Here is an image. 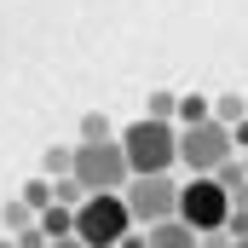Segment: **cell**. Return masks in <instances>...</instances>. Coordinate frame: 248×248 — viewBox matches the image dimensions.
<instances>
[{"label": "cell", "instance_id": "obj_1", "mask_svg": "<svg viewBox=\"0 0 248 248\" xmlns=\"http://www.w3.org/2000/svg\"><path fill=\"white\" fill-rule=\"evenodd\" d=\"M116 139H122L127 173H173V162H179V127H173V122L139 116V122L122 127Z\"/></svg>", "mask_w": 248, "mask_h": 248}, {"label": "cell", "instance_id": "obj_2", "mask_svg": "<svg viewBox=\"0 0 248 248\" xmlns=\"http://www.w3.org/2000/svg\"><path fill=\"white\" fill-rule=\"evenodd\" d=\"M127 231H133V214H127L122 190H98L75 208V237L87 248H122Z\"/></svg>", "mask_w": 248, "mask_h": 248}, {"label": "cell", "instance_id": "obj_3", "mask_svg": "<svg viewBox=\"0 0 248 248\" xmlns=\"http://www.w3.org/2000/svg\"><path fill=\"white\" fill-rule=\"evenodd\" d=\"M69 179L87 190V196H98V190H122L133 173H127V156H122V139H104V144H75V168H69Z\"/></svg>", "mask_w": 248, "mask_h": 248}, {"label": "cell", "instance_id": "obj_4", "mask_svg": "<svg viewBox=\"0 0 248 248\" xmlns=\"http://www.w3.org/2000/svg\"><path fill=\"white\" fill-rule=\"evenodd\" d=\"M173 219H185L196 237H202V231H225V219H231V196L219 190L214 173H190L185 185H179V214H173Z\"/></svg>", "mask_w": 248, "mask_h": 248}, {"label": "cell", "instance_id": "obj_5", "mask_svg": "<svg viewBox=\"0 0 248 248\" xmlns=\"http://www.w3.org/2000/svg\"><path fill=\"white\" fill-rule=\"evenodd\" d=\"M122 202L133 214V225H162L179 214V185H173V173H133L122 185Z\"/></svg>", "mask_w": 248, "mask_h": 248}, {"label": "cell", "instance_id": "obj_6", "mask_svg": "<svg viewBox=\"0 0 248 248\" xmlns=\"http://www.w3.org/2000/svg\"><path fill=\"white\" fill-rule=\"evenodd\" d=\"M237 150H231V127H219L214 116L196 127H179V162H185L190 173H214L219 162H231Z\"/></svg>", "mask_w": 248, "mask_h": 248}, {"label": "cell", "instance_id": "obj_7", "mask_svg": "<svg viewBox=\"0 0 248 248\" xmlns=\"http://www.w3.org/2000/svg\"><path fill=\"white\" fill-rule=\"evenodd\" d=\"M150 248H202V237L185 219H162V225H150Z\"/></svg>", "mask_w": 248, "mask_h": 248}, {"label": "cell", "instance_id": "obj_8", "mask_svg": "<svg viewBox=\"0 0 248 248\" xmlns=\"http://www.w3.org/2000/svg\"><path fill=\"white\" fill-rule=\"evenodd\" d=\"M35 225L46 231V243H58V237H75V208H58V202H52V208H41V214H35Z\"/></svg>", "mask_w": 248, "mask_h": 248}, {"label": "cell", "instance_id": "obj_9", "mask_svg": "<svg viewBox=\"0 0 248 248\" xmlns=\"http://www.w3.org/2000/svg\"><path fill=\"white\" fill-rule=\"evenodd\" d=\"M208 116H214L219 127H237L248 116V98L243 93H219V98H208Z\"/></svg>", "mask_w": 248, "mask_h": 248}, {"label": "cell", "instance_id": "obj_10", "mask_svg": "<svg viewBox=\"0 0 248 248\" xmlns=\"http://www.w3.org/2000/svg\"><path fill=\"white\" fill-rule=\"evenodd\" d=\"M69 168H75V144H69V150L52 144V150L41 156V179H69Z\"/></svg>", "mask_w": 248, "mask_h": 248}, {"label": "cell", "instance_id": "obj_11", "mask_svg": "<svg viewBox=\"0 0 248 248\" xmlns=\"http://www.w3.org/2000/svg\"><path fill=\"white\" fill-rule=\"evenodd\" d=\"M214 179H219V190H225V196H243V190H248V168L231 156V162H219V168H214Z\"/></svg>", "mask_w": 248, "mask_h": 248}, {"label": "cell", "instance_id": "obj_12", "mask_svg": "<svg viewBox=\"0 0 248 248\" xmlns=\"http://www.w3.org/2000/svg\"><path fill=\"white\" fill-rule=\"evenodd\" d=\"M104 139H116L110 116H104V110H87V116H81V144H104Z\"/></svg>", "mask_w": 248, "mask_h": 248}, {"label": "cell", "instance_id": "obj_13", "mask_svg": "<svg viewBox=\"0 0 248 248\" xmlns=\"http://www.w3.org/2000/svg\"><path fill=\"white\" fill-rule=\"evenodd\" d=\"M17 202H23L29 214H41V208H52V179H29V185L17 190Z\"/></svg>", "mask_w": 248, "mask_h": 248}, {"label": "cell", "instance_id": "obj_14", "mask_svg": "<svg viewBox=\"0 0 248 248\" xmlns=\"http://www.w3.org/2000/svg\"><path fill=\"white\" fill-rule=\"evenodd\" d=\"M0 225H6V231H12V237H17V231H29V225H35V214H29V208H23V202H17V196H12V202H6V208H0Z\"/></svg>", "mask_w": 248, "mask_h": 248}, {"label": "cell", "instance_id": "obj_15", "mask_svg": "<svg viewBox=\"0 0 248 248\" xmlns=\"http://www.w3.org/2000/svg\"><path fill=\"white\" fill-rule=\"evenodd\" d=\"M185 127H196V122H208V98H196V93H179V110H173Z\"/></svg>", "mask_w": 248, "mask_h": 248}, {"label": "cell", "instance_id": "obj_16", "mask_svg": "<svg viewBox=\"0 0 248 248\" xmlns=\"http://www.w3.org/2000/svg\"><path fill=\"white\" fill-rule=\"evenodd\" d=\"M173 110H179V93H150V122H173Z\"/></svg>", "mask_w": 248, "mask_h": 248}, {"label": "cell", "instance_id": "obj_17", "mask_svg": "<svg viewBox=\"0 0 248 248\" xmlns=\"http://www.w3.org/2000/svg\"><path fill=\"white\" fill-rule=\"evenodd\" d=\"M225 237L237 243V237H248V208H231V219H225Z\"/></svg>", "mask_w": 248, "mask_h": 248}, {"label": "cell", "instance_id": "obj_18", "mask_svg": "<svg viewBox=\"0 0 248 248\" xmlns=\"http://www.w3.org/2000/svg\"><path fill=\"white\" fill-rule=\"evenodd\" d=\"M12 243H17V248H46V231H41V225H29V231H17Z\"/></svg>", "mask_w": 248, "mask_h": 248}, {"label": "cell", "instance_id": "obj_19", "mask_svg": "<svg viewBox=\"0 0 248 248\" xmlns=\"http://www.w3.org/2000/svg\"><path fill=\"white\" fill-rule=\"evenodd\" d=\"M231 150H243V156H248V116L231 127Z\"/></svg>", "mask_w": 248, "mask_h": 248}, {"label": "cell", "instance_id": "obj_20", "mask_svg": "<svg viewBox=\"0 0 248 248\" xmlns=\"http://www.w3.org/2000/svg\"><path fill=\"white\" fill-rule=\"evenodd\" d=\"M202 248H231V237L225 231H202Z\"/></svg>", "mask_w": 248, "mask_h": 248}, {"label": "cell", "instance_id": "obj_21", "mask_svg": "<svg viewBox=\"0 0 248 248\" xmlns=\"http://www.w3.org/2000/svg\"><path fill=\"white\" fill-rule=\"evenodd\" d=\"M122 248H150V231H144V237H133V231H127V237H122Z\"/></svg>", "mask_w": 248, "mask_h": 248}, {"label": "cell", "instance_id": "obj_22", "mask_svg": "<svg viewBox=\"0 0 248 248\" xmlns=\"http://www.w3.org/2000/svg\"><path fill=\"white\" fill-rule=\"evenodd\" d=\"M46 248H87L81 237H58V243H46Z\"/></svg>", "mask_w": 248, "mask_h": 248}, {"label": "cell", "instance_id": "obj_23", "mask_svg": "<svg viewBox=\"0 0 248 248\" xmlns=\"http://www.w3.org/2000/svg\"><path fill=\"white\" fill-rule=\"evenodd\" d=\"M0 248H17V243H12V237H0Z\"/></svg>", "mask_w": 248, "mask_h": 248}, {"label": "cell", "instance_id": "obj_24", "mask_svg": "<svg viewBox=\"0 0 248 248\" xmlns=\"http://www.w3.org/2000/svg\"><path fill=\"white\" fill-rule=\"evenodd\" d=\"M231 248H248V237H237V243H231Z\"/></svg>", "mask_w": 248, "mask_h": 248}, {"label": "cell", "instance_id": "obj_25", "mask_svg": "<svg viewBox=\"0 0 248 248\" xmlns=\"http://www.w3.org/2000/svg\"><path fill=\"white\" fill-rule=\"evenodd\" d=\"M243 168H248V156H243Z\"/></svg>", "mask_w": 248, "mask_h": 248}]
</instances>
